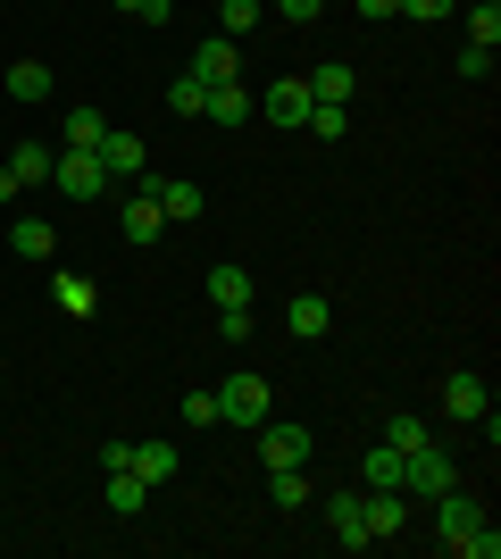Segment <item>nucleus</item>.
Segmentation results:
<instances>
[{"label": "nucleus", "mask_w": 501, "mask_h": 559, "mask_svg": "<svg viewBox=\"0 0 501 559\" xmlns=\"http://www.w3.org/2000/svg\"><path fill=\"white\" fill-rule=\"evenodd\" d=\"M118 234H126V242H143V251H151V242L167 234V210H159V176H151V167L134 176V201L118 210Z\"/></svg>", "instance_id": "3"}, {"label": "nucleus", "mask_w": 501, "mask_h": 559, "mask_svg": "<svg viewBox=\"0 0 501 559\" xmlns=\"http://www.w3.org/2000/svg\"><path fill=\"white\" fill-rule=\"evenodd\" d=\"M126 467H134V476H143V485L159 492V485H167V476H176L184 460H176V443H159V435H151V443H134V460H126Z\"/></svg>", "instance_id": "18"}, {"label": "nucleus", "mask_w": 501, "mask_h": 559, "mask_svg": "<svg viewBox=\"0 0 501 559\" xmlns=\"http://www.w3.org/2000/svg\"><path fill=\"white\" fill-rule=\"evenodd\" d=\"M201 117H210V126H251V117H260V93H242V84H210Z\"/></svg>", "instance_id": "13"}, {"label": "nucleus", "mask_w": 501, "mask_h": 559, "mask_svg": "<svg viewBox=\"0 0 501 559\" xmlns=\"http://www.w3.org/2000/svg\"><path fill=\"white\" fill-rule=\"evenodd\" d=\"M251 301H260L251 267H210V309H251Z\"/></svg>", "instance_id": "17"}, {"label": "nucleus", "mask_w": 501, "mask_h": 559, "mask_svg": "<svg viewBox=\"0 0 501 559\" xmlns=\"http://www.w3.org/2000/svg\"><path fill=\"white\" fill-rule=\"evenodd\" d=\"M17 192H25V185H17V176H9V167H0V201H17Z\"/></svg>", "instance_id": "37"}, {"label": "nucleus", "mask_w": 501, "mask_h": 559, "mask_svg": "<svg viewBox=\"0 0 501 559\" xmlns=\"http://www.w3.org/2000/svg\"><path fill=\"white\" fill-rule=\"evenodd\" d=\"M443 409L477 426L485 409H493V393H485V376H477V368H452V376H443Z\"/></svg>", "instance_id": "8"}, {"label": "nucleus", "mask_w": 501, "mask_h": 559, "mask_svg": "<svg viewBox=\"0 0 501 559\" xmlns=\"http://www.w3.org/2000/svg\"><path fill=\"white\" fill-rule=\"evenodd\" d=\"M326 526H334V543H343V551H368V518H359V492H334V501H326Z\"/></svg>", "instance_id": "15"}, {"label": "nucleus", "mask_w": 501, "mask_h": 559, "mask_svg": "<svg viewBox=\"0 0 501 559\" xmlns=\"http://www.w3.org/2000/svg\"><path fill=\"white\" fill-rule=\"evenodd\" d=\"M434 543H443V551L452 559H501V535H493V518L477 510V501H468V492H434Z\"/></svg>", "instance_id": "1"}, {"label": "nucleus", "mask_w": 501, "mask_h": 559, "mask_svg": "<svg viewBox=\"0 0 501 559\" xmlns=\"http://www.w3.org/2000/svg\"><path fill=\"white\" fill-rule=\"evenodd\" d=\"M176 418H184V426H217V393H184V401H176Z\"/></svg>", "instance_id": "30"}, {"label": "nucleus", "mask_w": 501, "mask_h": 559, "mask_svg": "<svg viewBox=\"0 0 501 559\" xmlns=\"http://www.w3.org/2000/svg\"><path fill=\"white\" fill-rule=\"evenodd\" d=\"M260 451H267V467H310L318 443H310V426H293V418H285V426L260 418Z\"/></svg>", "instance_id": "7"}, {"label": "nucleus", "mask_w": 501, "mask_h": 559, "mask_svg": "<svg viewBox=\"0 0 501 559\" xmlns=\"http://www.w3.org/2000/svg\"><path fill=\"white\" fill-rule=\"evenodd\" d=\"M267 501L276 510H310V476L301 467H267Z\"/></svg>", "instance_id": "26"}, {"label": "nucleus", "mask_w": 501, "mask_h": 559, "mask_svg": "<svg viewBox=\"0 0 501 559\" xmlns=\"http://www.w3.org/2000/svg\"><path fill=\"white\" fill-rule=\"evenodd\" d=\"M460 25H468V43L493 50L501 43V0H460Z\"/></svg>", "instance_id": "25"}, {"label": "nucleus", "mask_w": 501, "mask_h": 559, "mask_svg": "<svg viewBox=\"0 0 501 559\" xmlns=\"http://www.w3.org/2000/svg\"><path fill=\"white\" fill-rule=\"evenodd\" d=\"M50 309H59V318H93V309H100V284L75 276V267H59V276H50Z\"/></svg>", "instance_id": "12"}, {"label": "nucleus", "mask_w": 501, "mask_h": 559, "mask_svg": "<svg viewBox=\"0 0 501 559\" xmlns=\"http://www.w3.org/2000/svg\"><path fill=\"white\" fill-rule=\"evenodd\" d=\"M260 117H276L285 134H301V126H310V84H301V75H276L260 93Z\"/></svg>", "instance_id": "6"}, {"label": "nucleus", "mask_w": 501, "mask_h": 559, "mask_svg": "<svg viewBox=\"0 0 501 559\" xmlns=\"http://www.w3.org/2000/svg\"><path fill=\"white\" fill-rule=\"evenodd\" d=\"M402 17H418V25H443V17H460V0H402Z\"/></svg>", "instance_id": "32"}, {"label": "nucleus", "mask_w": 501, "mask_h": 559, "mask_svg": "<svg viewBox=\"0 0 501 559\" xmlns=\"http://www.w3.org/2000/svg\"><path fill=\"white\" fill-rule=\"evenodd\" d=\"M276 9H285V25H310L318 9H326V0H276Z\"/></svg>", "instance_id": "35"}, {"label": "nucleus", "mask_w": 501, "mask_h": 559, "mask_svg": "<svg viewBox=\"0 0 501 559\" xmlns=\"http://www.w3.org/2000/svg\"><path fill=\"white\" fill-rule=\"evenodd\" d=\"M452 485H460V460L434 443V435L402 451V492H409V501H434V492H452Z\"/></svg>", "instance_id": "2"}, {"label": "nucleus", "mask_w": 501, "mask_h": 559, "mask_svg": "<svg viewBox=\"0 0 501 559\" xmlns=\"http://www.w3.org/2000/svg\"><path fill=\"white\" fill-rule=\"evenodd\" d=\"M9 251H17V259H34V267H43V259L59 251V226H50V217H17V226H9Z\"/></svg>", "instance_id": "16"}, {"label": "nucleus", "mask_w": 501, "mask_h": 559, "mask_svg": "<svg viewBox=\"0 0 501 559\" xmlns=\"http://www.w3.org/2000/svg\"><path fill=\"white\" fill-rule=\"evenodd\" d=\"M0 84H9V100H25V109H34V100H50V68H43V59H17Z\"/></svg>", "instance_id": "22"}, {"label": "nucleus", "mask_w": 501, "mask_h": 559, "mask_svg": "<svg viewBox=\"0 0 501 559\" xmlns=\"http://www.w3.org/2000/svg\"><path fill=\"white\" fill-rule=\"evenodd\" d=\"M359 485H402V451L384 443V435H377L368 451H359Z\"/></svg>", "instance_id": "24"}, {"label": "nucleus", "mask_w": 501, "mask_h": 559, "mask_svg": "<svg viewBox=\"0 0 501 559\" xmlns=\"http://www.w3.org/2000/svg\"><path fill=\"white\" fill-rule=\"evenodd\" d=\"M118 9H126L134 25H167V17H176V0H118Z\"/></svg>", "instance_id": "33"}, {"label": "nucleus", "mask_w": 501, "mask_h": 559, "mask_svg": "<svg viewBox=\"0 0 501 559\" xmlns=\"http://www.w3.org/2000/svg\"><path fill=\"white\" fill-rule=\"evenodd\" d=\"M50 159H59V151H50V142H34V134H25V142H17V151H9V159H0V167H9L17 185H50Z\"/></svg>", "instance_id": "19"}, {"label": "nucleus", "mask_w": 501, "mask_h": 559, "mask_svg": "<svg viewBox=\"0 0 501 559\" xmlns=\"http://www.w3.org/2000/svg\"><path fill=\"white\" fill-rule=\"evenodd\" d=\"M100 134H109V117H100L93 100H84V109H68V126H59V142H68V151H100Z\"/></svg>", "instance_id": "23"}, {"label": "nucleus", "mask_w": 501, "mask_h": 559, "mask_svg": "<svg viewBox=\"0 0 501 559\" xmlns=\"http://www.w3.org/2000/svg\"><path fill=\"white\" fill-rule=\"evenodd\" d=\"M326 326H334V301H326V293H293V301H285V334H293V343H318Z\"/></svg>", "instance_id": "10"}, {"label": "nucleus", "mask_w": 501, "mask_h": 559, "mask_svg": "<svg viewBox=\"0 0 501 559\" xmlns=\"http://www.w3.org/2000/svg\"><path fill=\"white\" fill-rule=\"evenodd\" d=\"M159 210H167V226H192V217L210 210V192L184 185V176H159Z\"/></svg>", "instance_id": "14"}, {"label": "nucleus", "mask_w": 501, "mask_h": 559, "mask_svg": "<svg viewBox=\"0 0 501 559\" xmlns=\"http://www.w3.org/2000/svg\"><path fill=\"white\" fill-rule=\"evenodd\" d=\"M100 501H109V518H134L151 501V485L134 476V467H109V492H100Z\"/></svg>", "instance_id": "21"}, {"label": "nucleus", "mask_w": 501, "mask_h": 559, "mask_svg": "<svg viewBox=\"0 0 501 559\" xmlns=\"http://www.w3.org/2000/svg\"><path fill=\"white\" fill-rule=\"evenodd\" d=\"M50 185L68 192V201H100V192H109V167H100V151H59V159H50Z\"/></svg>", "instance_id": "4"}, {"label": "nucleus", "mask_w": 501, "mask_h": 559, "mask_svg": "<svg viewBox=\"0 0 501 559\" xmlns=\"http://www.w3.org/2000/svg\"><path fill=\"white\" fill-rule=\"evenodd\" d=\"M359 17H402V0H351Z\"/></svg>", "instance_id": "36"}, {"label": "nucleus", "mask_w": 501, "mask_h": 559, "mask_svg": "<svg viewBox=\"0 0 501 559\" xmlns=\"http://www.w3.org/2000/svg\"><path fill=\"white\" fill-rule=\"evenodd\" d=\"M201 100H210V84H201V75H176V84H167V109H176V117H201Z\"/></svg>", "instance_id": "28"}, {"label": "nucleus", "mask_w": 501, "mask_h": 559, "mask_svg": "<svg viewBox=\"0 0 501 559\" xmlns=\"http://www.w3.org/2000/svg\"><path fill=\"white\" fill-rule=\"evenodd\" d=\"M301 84H310V100H334V109H351V59H326V68H310Z\"/></svg>", "instance_id": "20"}, {"label": "nucleus", "mask_w": 501, "mask_h": 559, "mask_svg": "<svg viewBox=\"0 0 501 559\" xmlns=\"http://www.w3.org/2000/svg\"><path fill=\"white\" fill-rule=\"evenodd\" d=\"M100 167H109V185H134V176H143V134H118V126H109V134H100Z\"/></svg>", "instance_id": "11"}, {"label": "nucleus", "mask_w": 501, "mask_h": 559, "mask_svg": "<svg viewBox=\"0 0 501 559\" xmlns=\"http://www.w3.org/2000/svg\"><path fill=\"white\" fill-rule=\"evenodd\" d=\"M384 443H393V451L427 443V418H418V409H393V418H384Z\"/></svg>", "instance_id": "29"}, {"label": "nucleus", "mask_w": 501, "mask_h": 559, "mask_svg": "<svg viewBox=\"0 0 501 559\" xmlns=\"http://www.w3.org/2000/svg\"><path fill=\"white\" fill-rule=\"evenodd\" d=\"M217 418L226 426H260L267 418V376H226V384H217Z\"/></svg>", "instance_id": "5"}, {"label": "nucleus", "mask_w": 501, "mask_h": 559, "mask_svg": "<svg viewBox=\"0 0 501 559\" xmlns=\"http://www.w3.org/2000/svg\"><path fill=\"white\" fill-rule=\"evenodd\" d=\"M260 17H267V0H217V34H226V43H242Z\"/></svg>", "instance_id": "27"}, {"label": "nucleus", "mask_w": 501, "mask_h": 559, "mask_svg": "<svg viewBox=\"0 0 501 559\" xmlns=\"http://www.w3.org/2000/svg\"><path fill=\"white\" fill-rule=\"evenodd\" d=\"M192 75H201V84H242V43L210 34V43L192 50Z\"/></svg>", "instance_id": "9"}, {"label": "nucleus", "mask_w": 501, "mask_h": 559, "mask_svg": "<svg viewBox=\"0 0 501 559\" xmlns=\"http://www.w3.org/2000/svg\"><path fill=\"white\" fill-rule=\"evenodd\" d=\"M217 334H226V343H251V334H260V318H251V309H217Z\"/></svg>", "instance_id": "31"}, {"label": "nucleus", "mask_w": 501, "mask_h": 559, "mask_svg": "<svg viewBox=\"0 0 501 559\" xmlns=\"http://www.w3.org/2000/svg\"><path fill=\"white\" fill-rule=\"evenodd\" d=\"M452 68L468 75V84H477V75H493V50H485V43H468V50H460V59H452Z\"/></svg>", "instance_id": "34"}]
</instances>
